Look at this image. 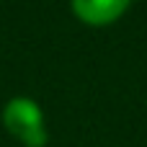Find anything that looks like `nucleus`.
Wrapping results in <instances>:
<instances>
[{"label":"nucleus","mask_w":147,"mask_h":147,"mask_svg":"<svg viewBox=\"0 0 147 147\" xmlns=\"http://www.w3.org/2000/svg\"><path fill=\"white\" fill-rule=\"evenodd\" d=\"M132 3L134 0H70V8L80 23L103 28L116 23L132 8Z\"/></svg>","instance_id":"obj_2"},{"label":"nucleus","mask_w":147,"mask_h":147,"mask_svg":"<svg viewBox=\"0 0 147 147\" xmlns=\"http://www.w3.org/2000/svg\"><path fill=\"white\" fill-rule=\"evenodd\" d=\"M0 119H3V127L8 129V134L13 140H18L23 147H47L49 132H47L44 111L34 98H28V96L8 98Z\"/></svg>","instance_id":"obj_1"}]
</instances>
